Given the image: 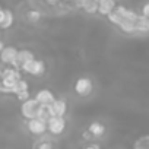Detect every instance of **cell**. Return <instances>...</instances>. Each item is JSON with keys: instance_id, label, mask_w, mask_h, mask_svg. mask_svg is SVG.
<instances>
[{"instance_id": "6da1fadb", "label": "cell", "mask_w": 149, "mask_h": 149, "mask_svg": "<svg viewBox=\"0 0 149 149\" xmlns=\"http://www.w3.org/2000/svg\"><path fill=\"white\" fill-rule=\"evenodd\" d=\"M137 13L127 9L126 6H121V5H117L111 13L107 15L108 21L113 24V25H117L123 32L126 34H133L136 32V19H137Z\"/></svg>"}, {"instance_id": "7a4b0ae2", "label": "cell", "mask_w": 149, "mask_h": 149, "mask_svg": "<svg viewBox=\"0 0 149 149\" xmlns=\"http://www.w3.org/2000/svg\"><path fill=\"white\" fill-rule=\"evenodd\" d=\"M21 70L16 67H6L2 69V79H0V85H2V94H10L12 86L16 84L18 79H21Z\"/></svg>"}, {"instance_id": "3957f363", "label": "cell", "mask_w": 149, "mask_h": 149, "mask_svg": "<svg viewBox=\"0 0 149 149\" xmlns=\"http://www.w3.org/2000/svg\"><path fill=\"white\" fill-rule=\"evenodd\" d=\"M40 108H41V104L35 98H28V100L22 101V104H21V114L24 118L29 120V118H34L38 116Z\"/></svg>"}, {"instance_id": "277c9868", "label": "cell", "mask_w": 149, "mask_h": 149, "mask_svg": "<svg viewBox=\"0 0 149 149\" xmlns=\"http://www.w3.org/2000/svg\"><path fill=\"white\" fill-rule=\"evenodd\" d=\"M22 70L28 74H32V76H40L45 72V63L42 60H38V58H31L29 61L24 63L22 66Z\"/></svg>"}, {"instance_id": "5b68a950", "label": "cell", "mask_w": 149, "mask_h": 149, "mask_svg": "<svg viewBox=\"0 0 149 149\" xmlns=\"http://www.w3.org/2000/svg\"><path fill=\"white\" fill-rule=\"evenodd\" d=\"M64 129H66V120L63 116H51L47 120V130L51 134L58 136L64 132Z\"/></svg>"}, {"instance_id": "8992f818", "label": "cell", "mask_w": 149, "mask_h": 149, "mask_svg": "<svg viewBox=\"0 0 149 149\" xmlns=\"http://www.w3.org/2000/svg\"><path fill=\"white\" fill-rule=\"evenodd\" d=\"M94 91V82L89 78H79L76 82H74V92H76L79 97H88L91 95Z\"/></svg>"}, {"instance_id": "52a82bcc", "label": "cell", "mask_w": 149, "mask_h": 149, "mask_svg": "<svg viewBox=\"0 0 149 149\" xmlns=\"http://www.w3.org/2000/svg\"><path fill=\"white\" fill-rule=\"evenodd\" d=\"M28 132L34 136H41L47 132V121L40 118V117H34V118H29L28 120Z\"/></svg>"}, {"instance_id": "ba28073f", "label": "cell", "mask_w": 149, "mask_h": 149, "mask_svg": "<svg viewBox=\"0 0 149 149\" xmlns=\"http://www.w3.org/2000/svg\"><path fill=\"white\" fill-rule=\"evenodd\" d=\"M16 56H18V48L15 47H3V50L0 51V63L13 66L16 63Z\"/></svg>"}, {"instance_id": "9c48e42d", "label": "cell", "mask_w": 149, "mask_h": 149, "mask_svg": "<svg viewBox=\"0 0 149 149\" xmlns=\"http://www.w3.org/2000/svg\"><path fill=\"white\" fill-rule=\"evenodd\" d=\"M34 57H35V56H34V53H32L31 50H18L16 63H15L12 67H16V69L22 70V66H24V63L29 61V60H31V58H34Z\"/></svg>"}, {"instance_id": "30bf717a", "label": "cell", "mask_w": 149, "mask_h": 149, "mask_svg": "<svg viewBox=\"0 0 149 149\" xmlns=\"http://www.w3.org/2000/svg\"><path fill=\"white\" fill-rule=\"evenodd\" d=\"M35 100L41 104V105H51V102L56 100L54 94L50 89H41L35 94Z\"/></svg>"}, {"instance_id": "8fae6325", "label": "cell", "mask_w": 149, "mask_h": 149, "mask_svg": "<svg viewBox=\"0 0 149 149\" xmlns=\"http://www.w3.org/2000/svg\"><path fill=\"white\" fill-rule=\"evenodd\" d=\"M117 6L116 0H98V12L102 16H107L108 13L113 12V9Z\"/></svg>"}, {"instance_id": "7c38bea8", "label": "cell", "mask_w": 149, "mask_h": 149, "mask_svg": "<svg viewBox=\"0 0 149 149\" xmlns=\"http://www.w3.org/2000/svg\"><path fill=\"white\" fill-rule=\"evenodd\" d=\"M50 110H51V114L53 116H64L66 111H67V104L64 100H54L50 105Z\"/></svg>"}, {"instance_id": "4fadbf2b", "label": "cell", "mask_w": 149, "mask_h": 149, "mask_svg": "<svg viewBox=\"0 0 149 149\" xmlns=\"http://www.w3.org/2000/svg\"><path fill=\"white\" fill-rule=\"evenodd\" d=\"M15 22V15L10 9H5V16H3V21L0 24V29H9Z\"/></svg>"}, {"instance_id": "5bb4252c", "label": "cell", "mask_w": 149, "mask_h": 149, "mask_svg": "<svg viewBox=\"0 0 149 149\" xmlns=\"http://www.w3.org/2000/svg\"><path fill=\"white\" fill-rule=\"evenodd\" d=\"M136 32H149V18L139 15L136 19Z\"/></svg>"}, {"instance_id": "9a60e30c", "label": "cell", "mask_w": 149, "mask_h": 149, "mask_svg": "<svg viewBox=\"0 0 149 149\" xmlns=\"http://www.w3.org/2000/svg\"><path fill=\"white\" fill-rule=\"evenodd\" d=\"M29 89V85H28V82L25 81V79H18L16 81V84L12 86V89H10V94H15V95H18L19 92H24V91H28Z\"/></svg>"}, {"instance_id": "2e32d148", "label": "cell", "mask_w": 149, "mask_h": 149, "mask_svg": "<svg viewBox=\"0 0 149 149\" xmlns=\"http://www.w3.org/2000/svg\"><path fill=\"white\" fill-rule=\"evenodd\" d=\"M88 132H89L92 136H102V134L105 133V126L101 124V123H98V121H94V123L89 124Z\"/></svg>"}, {"instance_id": "e0dca14e", "label": "cell", "mask_w": 149, "mask_h": 149, "mask_svg": "<svg viewBox=\"0 0 149 149\" xmlns=\"http://www.w3.org/2000/svg\"><path fill=\"white\" fill-rule=\"evenodd\" d=\"M82 9L89 15L97 13L98 12V0H85L82 5Z\"/></svg>"}, {"instance_id": "ac0fdd59", "label": "cell", "mask_w": 149, "mask_h": 149, "mask_svg": "<svg viewBox=\"0 0 149 149\" xmlns=\"http://www.w3.org/2000/svg\"><path fill=\"white\" fill-rule=\"evenodd\" d=\"M136 149H149V134H145V136H140L134 145H133Z\"/></svg>"}, {"instance_id": "d6986e66", "label": "cell", "mask_w": 149, "mask_h": 149, "mask_svg": "<svg viewBox=\"0 0 149 149\" xmlns=\"http://www.w3.org/2000/svg\"><path fill=\"white\" fill-rule=\"evenodd\" d=\"M40 18H41V13L38 10H29L28 12V19L29 21H40Z\"/></svg>"}, {"instance_id": "ffe728a7", "label": "cell", "mask_w": 149, "mask_h": 149, "mask_svg": "<svg viewBox=\"0 0 149 149\" xmlns=\"http://www.w3.org/2000/svg\"><path fill=\"white\" fill-rule=\"evenodd\" d=\"M16 97H18V100H19V101L22 102V101H25V100H28V98H29V91H24V92H19V94H18Z\"/></svg>"}, {"instance_id": "44dd1931", "label": "cell", "mask_w": 149, "mask_h": 149, "mask_svg": "<svg viewBox=\"0 0 149 149\" xmlns=\"http://www.w3.org/2000/svg\"><path fill=\"white\" fill-rule=\"evenodd\" d=\"M37 148H38V149H51V148H53V143H50V142H42V143L37 145Z\"/></svg>"}, {"instance_id": "7402d4cb", "label": "cell", "mask_w": 149, "mask_h": 149, "mask_svg": "<svg viewBox=\"0 0 149 149\" xmlns=\"http://www.w3.org/2000/svg\"><path fill=\"white\" fill-rule=\"evenodd\" d=\"M142 15L146 16V18H149V2L143 5V8H142Z\"/></svg>"}, {"instance_id": "603a6c76", "label": "cell", "mask_w": 149, "mask_h": 149, "mask_svg": "<svg viewBox=\"0 0 149 149\" xmlns=\"http://www.w3.org/2000/svg\"><path fill=\"white\" fill-rule=\"evenodd\" d=\"M47 2H48V3H51V5H54V3H57V2H58V0H47Z\"/></svg>"}, {"instance_id": "cb8c5ba5", "label": "cell", "mask_w": 149, "mask_h": 149, "mask_svg": "<svg viewBox=\"0 0 149 149\" xmlns=\"http://www.w3.org/2000/svg\"><path fill=\"white\" fill-rule=\"evenodd\" d=\"M3 47H5V44H3L2 41H0V51H2V50H3Z\"/></svg>"}, {"instance_id": "d4e9b609", "label": "cell", "mask_w": 149, "mask_h": 149, "mask_svg": "<svg viewBox=\"0 0 149 149\" xmlns=\"http://www.w3.org/2000/svg\"><path fill=\"white\" fill-rule=\"evenodd\" d=\"M0 94H2V85H0Z\"/></svg>"}, {"instance_id": "484cf974", "label": "cell", "mask_w": 149, "mask_h": 149, "mask_svg": "<svg viewBox=\"0 0 149 149\" xmlns=\"http://www.w3.org/2000/svg\"><path fill=\"white\" fill-rule=\"evenodd\" d=\"M0 8H2V6H0Z\"/></svg>"}]
</instances>
